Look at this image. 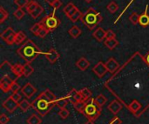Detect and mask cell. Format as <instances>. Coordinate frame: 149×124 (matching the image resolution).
I'll return each mask as SVG.
<instances>
[{
  "instance_id": "cell-1",
  "label": "cell",
  "mask_w": 149,
  "mask_h": 124,
  "mask_svg": "<svg viewBox=\"0 0 149 124\" xmlns=\"http://www.w3.org/2000/svg\"><path fill=\"white\" fill-rule=\"evenodd\" d=\"M17 53L20 57L30 63L34 60L41 52L32 40H27L21 45V47L17 49Z\"/></svg>"
},
{
  "instance_id": "cell-2",
  "label": "cell",
  "mask_w": 149,
  "mask_h": 124,
  "mask_svg": "<svg viewBox=\"0 0 149 124\" xmlns=\"http://www.w3.org/2000/svg\"><path fill=\"white\" fill-rule=\"evenodd\" d=\"M102 21L100 13L93 8H89L82 16L81 22L89 30H93Z\"/></svg>"
},
{
  "instance_id": "cell-3",
  "label": "cell",
  "mask_w": 149,
  "mask_h": 124,
  "mask_svg": "<svg viewBox=\"0 0 149 124\" xmlns=\"http://www.w3.org/2000/svg\"><path fill=\"white\" fill-rule=\"evenodd\" d=\"M54 14H55V11H53L52 14L42 18V20L39 22V23L42 25V27L45 28L50 32L56 30L60 24V20Z\"/></svg>"
},
{
  "instance_id": "cell-4",
  "label": "cell",
  "mask_w": 149,
  "mask_h": 124,
  "mask_svg": "<svg viewBox=\"0 0 149 124\" xmlns=\"http://www.w3.org/2000/svg\"><path fill=\"white\" fill-rule=\"evenodd\" d=\"M52 102L48 101L42 94L33 102V103L36 104L34 108L38 110V112L41 115H45L48 112L49 110V105Z\"/></svg>"
},
{
  "instance_id": "cell-5",
  "label": "cell",
  "mask_w": 149,
  "mask_h": 124,
  "mask_svg": "<svg viewBox=\"0 0 149 124\" xmlns=\"http://www.w3.org/2000/svg\"><path fill=\"white\" fill-rule=\"evenodd\" d=\"M3 106L4 107V109H5L8 112L12 113V112H14V111L16 110V109H17V107H19V103H18L17 101H15L11 96H10V97H8V98L3 102Z\"/></svg>"
},
{
  "instance_id": "cell-6",
  "label": "cell",
  "mask_w": 149,
  "mask_h": 124,
  "mask_svg": "<svg viewBox=\"0 0 149 124\" xmlns=\"http://www.w3.org/2000/svg\"><path fill=\"white\" fill-rule=\"evenodd\" d=\"M93 72L96 74L97 76H99L100 78H102L106 74L107 72L108 71L107 69V66H106V63H104L103 62H99L93 69Z\"/></svg>"
},
{
  "instance_id": "cell-7",
  "label": "cell",
  "mask_w": 149,
  "mask_h": 124,
  "mask_svg": "<svg viewBox=\"0 0 149 124\" xmlns=\"http://www.w3.org/2000/svg\"><path fill=\"white\" fill-rule=\"evenodd\" d=\"M13 81L10 78L9 76L5 75L3 76L0 80V88L3 92H9L10 91V86L12 84Z\"/></svg>"
},
{
  "instance_id": "cell-8",
  "label": "cell",
  "mask_w": 149,
  "mask_h": 124,
  "mask_svg": "<svg viewBox=\"0 0 149 124\" xmlns=\"http://www.w3.org/2000/svg\"><path fill=\"white\" fill-rule=\"evenodd\" d=\"M36 92H37V89L33 87L32 84L30 83H25L24 86L22 88V93L28 98H31Z\"/></svg>"
},
{
  "instance_id": "cell-9",
  "label": "cell",
  "mask_w": 149,
  "mask_h": 124,
  "mask_svg": "<svg viewBox=\"0 0 149 124\" xmlns=\"http://www.w3.org/2000/svg\"><path fill=\"white\" fill-rule=\"evenodd\" d=\"M106 66H107V69L108 72L113 74L119 69L120 64L113 57H111L106 62Z\"/></svg>"
},
{
  "instance_id": "cell-10",
  "label": "cell",
  "mask_w": 149,
  "mask_h": 124,
  "mask_svg": "<svg viewBox=\"0 0 149 124\" xmlns=\"http://www.w3.org/2000/svg\"><path fill=\"white\" fill-rule=\"evenodd\" d=\"M45 57H46V59L48 60V62L51 63H56V62L58 60V58H59V54H58V51H57L55 49H53V48H52V49H51L47 53H45Z\"/></svg>"
},
{
  "instance_id": "cell-11",
  "label": "cell",
  "mask_w": 149,
  "mask_h": 124,
  "mask_svg": "<svg viewBox=\"0 0 149 124\" xmlns=\"http://www.w3.org/2000/svg\"><path fill=\"white\" fill-rule=\"evenodd\" d=\"M108 110L109 111L113 114V115H117L122 109V104L118 101V100H113L109 105H108Z\"/></svg>"
},
{
  "instance_id": "cell-12",
  "label": "cell",
  "mask_w": 149,
  "mask_h": 124,
  "mask_svg": "<svg viewBox=\"0 0 149 124\" xmlns=\"http://www.w3.org/2000/svg\"><path fill=\"white\" fill-rule=\"evenodd\" d=\"M93 36L94 38H95L96 40H98L99 42H102V41L106 38L107 31H105V30H103V28L98 27V28L94 30Z\"/></svg>"
},
{
  "instance_id": "cell-13",
  "label": "cell",
  "mask_w": 149,
  "mask_h": 124,
  "mask_svg": "<svg viewBox=\"0 0 149 124\" xmlns=\"http://www.w3.org/2000/svg\"><path fill=\"white\" fill-rule=\"evenodd\" d=\"M148 6H147L145 11H144L141 15H140L139 23H140V25L142 26V27H147V26H148L149 25V15L148 14Z\"/></svg>"
},
{
  "instance_id": "cell-14",
  "label": "cell",
  "mask_w": 149,
  "mask_h": 124,
  "mask_svg": "<svg viewBox=\"0 0 149 124\" xmlns=\"http://www.w3.org/2000/svg\"><path fill=\"white\" fill-rule=\"evenodd\" d=\"M90 65V63L88 62V60L85 57H81L79 59V61L76 63V66L79 69V70L81 71H85Z\"/></svg>"
},
{
  "instance_id": "cell-15",
  "label": "cell",
  "mask_w": 149,
  "mask_h": 124,
  "mask_svg": "<svg viewBox=\"0 0 149 124\" xmlns=\"http://www.w3.org/2000/svg\"><path fill=\"white\" fill-rule=\"evenodd\" d=\"M11 71L14 75H16L17 77H20L22 76H24V65L21 64H15L13 66H10Z\"/></svg>"
},
{
  "instance_id": "cell-16",
  "label": "cell",
  "mask_w": 149,
  "mask_h": 124,
  "mask_svg": "<svg viewBox=\"0 0 149 124\" xmlns=\"http://www.w3.org/2000/svg\"><path fill=\"white\" fill-rule=\"evenodd\" d=\"M85 113L88 116H95L97 114V107L95 104L93 103H88L86 105L85 108Z\"/></svg>"
},
{
  "instance_id": "cell-17",
  "label": "cell",
  "mask_w": 149,
  "mask_h": 124,
  "mask_svg": "<svg viewBox=\"0 0 149 124\" xmlns=\"http://www.w3.org/2000/svg\"><path fill=\"white\" fill-rule=\"evenodd\" d=\"M26 39V35L24 31L20 30L16 32V36H15V44H21L24 42V40Z\"/></svg>"
},
{
  "instance_id": "cell-18",
  "label": "cell",
  "mask_w": 149,
  "mask_h": 124,
  "mask_svg": "<svg viewBox=\"0 0 149 124\" xmlns=\"http://www.w3.org/2000/svg\"><path fill=\"white\" fill-rule=\"evenodd\" d=\"M68 33L70 34V36L72 37V38H78L80 35H81V30L76 26V25H73L69 30H68Z\"/></svg>"
},
{
  "instance_id": "cell-19",
  "label": "cell",
  "mask_w": 149,
  "mask_h": 124,
  "mask_svg": "<svg viewBox=\"0 0 149 124\" xmlns=\"http://www.w3.org/2000/svg\"><path fill=\"white\" fill-rule=\"evenodd\" d=\"M104 43L109 50H113L119 44V42L117 41L116 38H113V39H106Z\"/></svg>"
},
{
  "instance_id": "cell-20",
  "label": "cell",
  "mask_w": 149,
  "mask_h": 124,
  "mask_svg": "<svg viewBox=\"0 0 149 124\" xmlns=\"http://www.w3.org/2000/svg\"><path fill=\"white\" fill-rule=\"evenodd\" d=\"M38 3L37 2V1H35V0H31V1H30L29 2V3L25 6V9H26V11L29 13V14H31L38 6Z\"/></svg>"
},
{
  "instance_id": "cell-21",
  "label": "cell",
  "mask_w": 149,
  "mask_h": 124,
  "mask_svg": "<svg viewBox=\"0 0 149 124\" xmlns=\"http://www.w3.org/2000/svg\"><path fill=\"white\" fill-rule=\"evenodd\" d=\"M79 93H80V95H81V96H82V100H83L84 102L87 101V100L90 99L91 96H92V92H91L88 89H86V88H84V89H82L81 90H79Z\"/></svg>"
},
{
  "instance_id": "cell-22",
  "label": "cell",
  "mask_w": 149,
  "mask_h": 124,
  "mask_svg": "<svg viewBox=\"0 0 149 124\" xmlns=\"http://www.w3.org/2000/svg\"><path fill=\"white\" fill-rule=\"evenodd\" d=\"M48 101H50V102H52V103H54V102H56V96H55V95L51 91V90H45L43 93H41Z\"/></svg>"
},
{
  "instance_id": "cell-23",
  "label": "cell",
  "mask_w": 149,
  "mask_h": 124,
  "mask_svg": "<svg viewBox=\"0 0 149 124\" xmlns=\"http://www.w3.org/2000/svg\"><path fill=\"white\" fill-rule=\"evenodd\" d=\"M129 110L132 111V112H134V113H135V112H137L138 110H140V109L141 108V104L137 101V100H134L130 104H129Z\"/></svg>"
},
{
  "instance_id": "cell-24",
  "label": "cell",
  "mask_w": 149,
  "mask_h": 124,
  "mask_svg": "<svg viewBox=\"0 0 149 124\" xmlns=\"http://www.w3.org/2000/svg\"><path fill=\"white\" fill-rule=\"evenodd\" d=\"M43 12H44V8H43V6L40 5V4H38V7H37L30 15L32 17V18L36 19V18H38Z\"/></svg>"
},
{
  "instance_id": "cell-25",
  "label": "cell",
  "mask_w": 149,
  "mask_h": 124,
  "mask_svg": "<svg viewBox=\"0 0 149 124\" xmlns=\"http://www.w3.org/2000/svg\"><path fill=\"white\" fill-rule=\"evenodd\" d=\"M94 101H95V103H96L98 106L102 107L103 105H105V104L107 103V97H106L105 96H103V95H99V96H96V98H95Z\"/></svg>"
},
{
  "instance_id": "cell-26",
  "label": "cell",
  "mask_w": 149,
  "mask_h": 124,
  "mask_svg": "<svg viewBox=\"0 0 149 124\" xmlns=\"http://www.w3.org/2000/svg\"><path fill=\"white\" fill-rule=\"evenodd\" d=\"M13 33H15V31H14V30L11 28V27H8L7 29H5L3 32H2V34H1V38L3 39V40H6L11 34H13Z\"/></svg>"
},
{
  "instance_id": "cell-27",
  "label": "cell",
  "mask_w": 149,
  "mask_h": 124,
  "mask_svg": "<svg viewBox=\"0 0 149 124\" xmlns=\"http://www.w3.org/2000/svg\"><path fill=\"white\" fill-rule=\"evenodd\" d=\"M33 72V68L31 67V65L30 64V63H27L24 65V76L25 77L30 76Z\"/></svg>"
},
{
  "instance_id": "cell-28",
  "label": "cell",
  "mask_w": 149,
  "mask_h": 124,
  "mask_svg": "<svg viewBox=\"0 0 149 124\" xmlns=\"http://www.w3.org/2000/svg\"><path fill=\"white\" fill-rule=\"evenodd\" d=\"M41 123H42V120L35 114L31 115L27 120V123L28 124H40Z\"/></svg>"
},
{
  "instance_id": "cell-29",
  "label": "cell",
  "mask_w": 149,
  "mask_h": 124,
  "mask_svg": "<svg viewBox=\"0 0 149 124\" xmlns=\"http://www.w3.org/2000/svg\"><path fill=\"white\" fill-rule=\"evenodd\" d=\"M74 108L78 110V111H79L80 113H84L85 112V108H86V103H85V102L84 101H79V102H75L74 103Z\"/></svg>"
},
{
  "instance_id": "cell-30",
  "label": "cell",
  "mask_w": 149,
  "mask_h": 124,
  "mask_svg": "<svg viewBox=\"0 0 149 124\" xmlns=\"http://www.w3.org/2000/svg\"><path fill=\"white\" fill-rule=\"evenodd\" d=\"M31 103L26 100V99H24L23 101H21V103H19V108L20 110L23 111V112H26L30 108H31Z\"/></svg>"
},
{
  "instance_id": "cell-31",
  "label": "cell",
  "mask_w": 149,
  "mask_h": 124,
  "mask_svg": "<svg viewBox=\"0 0 149 124\" xmlns=\"http://www.w3.org/2000/svg\"><path fill=\"white\" fill-rule=\"evenodd\" d=\"M24 15H25V12L22 10V8H18L13 12V16L18 20H21L24 17Z\"/></svg>"
},
{
  "instance_id": "cell-32",
  "label": "cell",
  "mask_w": 149,
  "mask_h": 124,
  "mask_svg": "<svg viewBox=\"0 0 149 124\" xmlns=\"http://www.w3.org/2000/svg\"><path fill=\"white\" fill-rule=\"evenodd\" d=\"M9 17L8 11L3 9V7H0V23H3Z\"/></svg>"
},
{
  "instance_id": "cell-33",
  "label": "cell",
  "mask_w": 149,
  "mask_h": 124,
  "mask_svg": "<svg viewBox=\"0 0 149 124\" xmlns=\"http://www.w3.org/2000/svg\"><path fill=\"white\" fill-rule=\"evenodd\" d=\"M82 16H83V13L79 10L78 11H76L72 16H71L69 18H70V20L72 22V23H76L78 20H79V19H81V17H82Z\"/></svg>"
},
{
  "instance_id": "cell-34",
  "label": "cell",
  "mask_w": 149,
  "mask_h": 124,
  "mask_svg": "<svg viewBox=\"0 0 149 124\" xmlns=\"http://www.w3.org/2000/svg\"><path fill=\"white\" fill-rule=\"evenodd\" d=\"M107 10H108L111 13H115V12L118 10V9H119V5H118L115 2L112 1L111 3H109V4L107 6Z\"/></svg>"
},
{
  "instance_id": "cell-35",
  "label": "cell",
  "mask_w": 149,
  "mask_h": 124,
  "mask_svg": "<svg viewBox=\"0 0 149 124\" xmlns=\"http://www.w3.org/2000/svg\"><path fill=\"white\" fill-rule=\"evenodd\" d=\"M139 18H140V15H139L137 12H133V13L130 15V17H129L130 22H131L133 24H134V25H136L137 23H139Z\"/></svg>"
},
{
  "instance_id": "cell-36",
  "label": "cell",
  "mask_w": 149,
  "mask_h": 124,
  "mask_svg": "<svg viewBox=\"0 0 149 124\" xmlns=\"http://www.w3.org/2000/svg\"><path fill=\"white\" fill-rule=\"evenodd\" d=\"M55 103H56V104H57V106H58V108L64 109V108L66 107V105H67V103H68V101H67L66 98H60V99L56 100Z\"/></svg>"
},
{
  "instance_id": "cell-37",
  "label": "cell",
  "mask_w": 149,
  "mask_h": 124,
  "mask_svg": "<svg viewBox=\"0 0 149 124\" xmlns=\"http://www.w3.org/2000/svg\"><path fill=\"white\" fill-rule=\"evenodd\" d=\"M42 28V25L39 23H35V24H33L32 26H31V31L33 33V34H35V35H38V31L40 30V29Z\"/></svg>"
},
{
  "instance_id": "cell-38",
  "label": "cell",
  "mask_w": 149,
  "mask_h": 124,
  "mask_svg": "<svg viewBox=\"0 0 149 124\" xmlns=\"http://www.w3.org/2000/svg\"><path fill=\"white\" fill-rule=\"evenodd\" d=\"M58 115L62 119H66L68 117V116L70 115V113L65 108H64V109H60V110L58 112Z\"/></svg>"
},
{
  "instance_id": "cell-39",
  "label": "cell",
  "mask_w": 149,
  "mask_h": 124,
  "mask_svg": "<svg viewBox=\"0 0 149 124\" xmlns=\"http://www.w3.org/2000/svg\"><path fill=\"white\" fill-rule=\"evenodd\" d=\"M29 0H14V3L16 5H17L19 8H23L25 7L28 3H29Z\"/></svg>"
},
{
  "instance_id": "cell-40",
  "label": "cell",
  "mask_w": 149,
  "mask_h": 124,
  "mask_svg": "<svg viewBox=\"0 0 149 124\" xmlns=\"http://www.w3.org/2000/svg\"><path fill=\"white\" fill-rule=\"evenodd\" d=\"M75 7V5H74V3H72V2H70V3H68L65 6V8H64V12H65V15H67L73 8Z\"/></svg>"
},
{
  "instance_id": "cell-41",
  "label": "cell",
  "mask_w": 149,
  "mask_h": 124,
  "mask_svg": "<svg viewBox=\"0 0 149 124\" xmlns=\"http://www.w3.org/2000/svg\"><path fill=\"white\" fill-rule=\"evenodd\" d=\"M50 31L48 30H46L45 28H44V27H42L41 29H40V30L38 31V37H41V38H44V37H46V35L49 33Z\"/></svg>"
},
{
  "instance_id": "cell-42",
  "label": "cell",
  "mask_w": 149,
  "mask_h": 124,
  "mask_svg": "<svg viewBox=\"0 0 149 124\" xmlns=\"http://www.w3.org/2000/svg\"><path fill=\"white\" fill-rule=\"evenodd\" d=\"M15 36H16V32L13 33V34H11L6 40H4L5 43H6V44H8V45H12L13 43H15Z\"/></svg>"
},
{
  "instance_id": "cell-43",
  "label": "cell",
  "mask_w": 149,
  "mask_h": 124,
  "mask_svg": "<svg viewBox=\"0 0 149 124\" xmlns=\"http://www.w3.org/2000/svg\"><path fill=\"white\" fill-rule=\"evenodd\" d=\"M19 90H20V86L17 83L16 81H13V83L10 86V91L12 93H16V92H18Z\"/></svg>"
},
{
  "instance_id": "cell-44",
  "label": "cell",
  "mask_w": 149,
  "mask_h": 124,
  "mask_svg": "<svg viewBox=\"0 0 149 124\" xmlns=\"http://www.w3.org/2000/svg\"><path fill=\"white\" fill-rule=\"evenodd\" d=\"M113 38H116V35H115V33H114L112 30H107L106 39H113Z\"/></svg>"
},
{
  "instance_id": "cell-45",
  "label": "cell",
  "mask_w": 149,
  "mask_h": 124,
  "mask_svg": "<svg viewBox=\"0 0 149 124\" xmlns=\"http://www.w3.org/2000/svg\"><path fill=\"white\" fill-rule=\"evenodd\" d=\"M72 92H73V96H72V97L74 98L75 102L83 101V100H82V96H81V95H80L79 91V92H76V91H74V90H73Z\"/></svg>"
},
{
  "instance_id": "cell-46",
  "label": "cell",
  "mask_w": 149,
  "mask_h": 124,
  "mask_svg": "<svg viewBox=\"0 0 149 124\" xmlns=\"http://www.w3.org/2000/svg\"><path fill=\"white\" fill-rule=\"evenodd\" d=\"M7 123H9V117L4 115V114H2L0 116V123L1 124H6Z\"/></svg>"
},
{
  "instance_id": "cell-47",
  "label": "cell",
  "mask_w": 149,
  "mask_h": 124,
  "mask_svg": "<svg viewBox=\"0 0 149 124\" xmlns=\"http://www.w3.org/2000/svg\"><path fill=\"white\" fill-rule=\"evenodd\" d=\"M61 5H62V2H61L60 0H56V1L52 3V8L54 9V10H55L58 9L59 7H61Z\"/></svg>"
},
{
  "instance_id": "cell-48",
  "label": "cell",
  "mask_w": 149,
  "mask_h": 124,
  "mask_svg": "<svg viewBox=\"0 0 149 124\" xmlns=\"http://www.w3.org/2000/svg\"><path fill=\"white\" fill-rule=\"evenodd\" d=\"M15 101H17V103L20 101V99H21V96L19 95V93L18 92H16V93H12V95L10 96Z\"/></svg>"
},
{
  "instance_id": "cell-49",
  "label": "cell",
  "mask_w": 149,
  "mask_h": 124,
  "mask_svg": "<svg viewBox=\"0 0 149 124\" xmlns=\"http://www.w3.org/2000/svg\"><path fill=\"white\" fill-rule=\"evenodd\" d=\"M78 10H79V9H78V8L75 6V7H74V8H73V9H72V10H71V11H70V12H69L67 15H66V16H67L68 17H70L71 16H72V15H73V14H74L76 11H78Z\"/></svg>"
},
{
  "instance_id": "cell-50",
  "label": "cell",
  "mask_w": 149,
  "mask_h": 124,
  "mask_svg": "<svg viewBox=\"0 0 149 124\" xmlns=\"http://www.w3.org/2000/svg\"><path fill=\"white\" fill-rule=\"evenodd\" d=\"M112 123L113 124H121V121L119 119V118H117V117H115V119L112 122Z\"/></svg>"
},
{
  "instance_id": "cell-51",
  "label": "cell",
  "mask_w": 149,
  "mask_h": 124,
  "mask_svg": "<svg viewBox=\"0 0 149 124\" xmlns=\"http://www.w3.org/2000/svg\"><path fill=\"white\" fill-rule=\"evenodd\" d=\"M55 1H56V0H45V2L46 3H48L49 5H51V6L52 5V3H53Z\"/></svg>"
},
{
  "instance_id": "cell-52",
  "label": "cell",
  "mask_w": 149,
  "mask_h": 124,
  "mask_svg": "<svg viewBox=\"0 0 149 124\" xmlns=\"http://www.w3.org/2000/svg\"><path fill=\"white\" fill-rule=\"evenodd\" d=\"M145 58H146V63H147L149 65V52L147 54V56H146V57H145Z\"/></svg>"
},
{
  "instance_id": "cell-53",
  "label": "cell",
  "mask_w": 149,
  "mask_h": 124,
  "mask_svg": "<svg viewBox=\"0 0 149 124\" xmlns=\"http://www.w3.org/2000/svg\"><path fill=\"white\" fill-rule=\"evenodd\" d=\"M85 124H94V123H93L92 121H88V122H86V123Z\"/></svg>"
},
{
  "instance_id": "cell-54",
  "label": "cell",
  "mask_w": 149,
  "mask_h": 124,
  "mask_svg": "<svg viewBox=\"0 0 149 124\" xmlns=\"http://www.w3.org/2000/svg\"><path fill=\"white\" fill-rule=\"evenodd\" d=\"M85 1H86V3H91V2H92L93 0H85Z\"/></svg>"
}]
</instances>
